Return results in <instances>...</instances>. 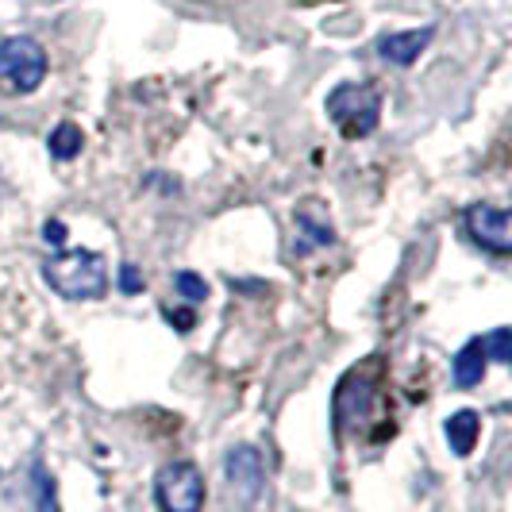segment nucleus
I'll return each instance as SVG.
<instances>
[{
  "label": "nucleus",
  "instance_id": "nucleus-1",
  "mask_svg": "<svg viewBox=\"0 0 512 512\" xmlns=\"http://www.w3.org/2000/svg\"><path fill=\"white\" fill-rule=\"evenodd\" d=\"M43 282L66 301H101L108 293V266L97 251H62L43 262Z\"/></svg>",
  "mask_w": 512,
  "mask_h": 512
},
{
  "label": "nucleus",
  "instance_id": "nucleus-13",
  "mask_svg": "<svg viewBox=\"0 0 512 512\" xmlns=\"http://www.w3.org/2000/svg\"><path fill=\"white\" fill-rule=\"evenodd\" d=\"M486 339V355L493 362H501V366H509L512 362V332L509 328H497V332L482 335Z\"/></svg>",
  "mask_w": 512,
  "mask_h": 512
},
{
  "label": "nucleus",
  "instance_id": "nucleus-17",
  "mask_svg": "<svg viewBox=\"0 0 512 512\" xmlns=\"http://www.w3.org/2000/svg\"><path fill=\"white\" fill-rule=\"evenodd\" d=\"M43 239L54 243V247H62V239H66V224H62V220H47V224H43Z\"/></svg>",
  "mask_w": 512,
  "mask_h": 512
},
{
  "label": "nucleus",
  "instance_id": "nucleus-15",
  "mask_svg": "<svg viewBox=\"0 0 512 512\" xmlns=\"http://www.w3.org/2000/svg\"><path fill=\"white\" fill-rule=\"evenodd\" d=\"M116 285H120L128 297H135V293H143V289H147V278H143V270H139L135 262H124V266H120V274H116Z\"/></svg>",
  "mask_w": 512,
  "mask_h": 512
},
{
  "label": "nucleus",
  "instance_id": "nucleus-6",
  "mask_svg": "<svg viewBox=\"0 0 512 512\" xmlns=\"http://www.w3.org/2000/svg\"><path fill=\"white\" fill-rule=\"evenodd\" d=\"M224 478H228L231 493L243 505H255L262 497V489H266V462L258 455V447H251V443L231 447L228 459H224Z\"/></svg>",
  "mask_w": 512,
  "mask_h": 512
},
{
  "label": "nucleus",
  "instance_id": "nucleus-16",
  "mask_svg": "<svg viewBox=\"0 0 512 512\" xmlns=\"http://www.w3.org/2000/svg\"><path fill=\"white\" fill-rule=\"evenodd\" d=\"M162 316H166V320H170V324H174L178 332H189V328L197 324V316H193L189 308H170V305H162Z\"/></svg>",
  "mask_w": 512,
  "mask_h": 512
},
{
  "label": "nucleus",
  "instance_id": "nucleus-8",
  "mask_svg": "<svg viewBox=\"0 0 512 512\" xmlns=\"http://www.w3.org/2000/svg\"><path fill=\"white\" fill-rule=\"evenodd\" d=\"M297 228H301V235H297V251L305 255V251H316V247H332L335 243V228L332 220H328V212H324V205L320 201H305V205H297Z\"/></svg>",
  "mask_w": 512,
  "mask_h": 512
},
{
  "label": "nucleus",
  "instance_id": "nucleus-4",
  "mask_svg": "<svg viewBox=\"0 0 512 512\" xmlns=\"http://www.w3.org/2000/svg\"><path fill=\"white\" fill-rule=\"evenodd\" d=\"M154 501L162 512L205 509V474L193 462H166L154 478Z\"/></svg>",
  "mask_w": 512,
  "mask_h": 512
},
{
  "label": "nucleus",
  "instance_id": "nucleus-14",
  "mask_svg": "<svg viewBox=\"0 0 512 512\" xmlns=\"http://www.w3.org/2000/svg\"><path fill=\"white\" fill-rule=\"evenodd\" d=\"M31 482H35V501H39V512H58L54 505V478L43 470V466H35L31 470Z\"/></svg>",
  "mask_w": 512,
  "mask_h": 512
},
{
  "label": "nucleus",
  "instance_id": "nucleus-12",
  "mask_svg": "<svg viewBox=\"0 0 512 512\" xmlns=\"http://www.w3.org/2000/svg\"><path fill=\"white\" fill-rule=\"evenodd\" d=\"M174 289H178L189 305H201L208 297V282L201 274H193V270H178V274H174Z\"/></svg>",
  "mask_w": 512,
  "mask_h": 512
},
{
  "label": "nucleus",
  "instance_id": "nucleus-7",
  "mask_svg": "<svg viewBox=\"0 0 512 512\" xmlns=\"http://www.w3.org/2000/svg\"><path fill=\"white\" fill-rule=\"evenodd\" d=\"M436 39V27H412V31H385L378 35V54L393 66H412L420 54L428 51V43Z\"/></svg>",
  "mask_w": 512,
  "mask_h": 512
},
{
  "label": "nucleus",
  "instance_id": "nucleus-2",
  "mask_svg": "<svg viewBox=\"0 0 512 512\" xmlns=\"http://www.w3.org/2000/svg\"><path fill=\"white\" fill-rule=\"evenodd\" d=\"M324 108L343 139H366L378 131V120H382V93L370 81H343L328 93Z\"/></svg>",
  "mask_w": 512,
  "mask_h": 512
},
{
  "label": "nucleus",
  "instance_id": "nucleus-10",
  "mask_svg": "<svg viewBox=\"0 0 512 512\" xmlns=\"http://www.w3.org/2000/svg\"><path fill=\"white\" fill-rule=\"evenodd\" d=\"M447 443H451V451L466 459L474 447H478V436H482V416L474 409H459L455 416H447Z\"/></svg>",
  "mask_w": 512,
  "mask_h": 512
},
{
  "label": "nucleus",
  "instance_id": "nucleus-3",
  "mask_svg": "<svg viewBox=\"0 0 512 512\" xmlns=\"http://www.w3.org/2000/svg\"><path fill=\"white\" fill-rule=\"evenodd\" d=\"M47 70H51V58L39 39H31V35L0 39V93L27 97L47 81Z\"/></svg>",
  "mask_w": 512,
  "mask_h": 512
},
{
  "label": "nucleus",
  "instance_id": "nucleus-9",
  "mask_svg": "<svg viewBox=\"0 0 512 512\" xmlns=\"http://www.w3.org/2000/svg\"><path fill=\"white\" fill-rule=\"evenodd\" d=\"M486 339L482 335H474L470 343H462L459 355L451 359V382L459 385V389H474V385H482L486 378Z\"/></svg>",
  "mask_w": 512,
  "mask_h": 512
},
{
  "label": "nucleus",
  "instance_id": "nucleus-5",
  "mask_svg": "<svg viewBox=\"0 0 512 512\" xmlns=\"http://www.w3.org/2000/svg\"><path fill=\"white\" fill-rule=\"evenodd\" d=\"M466 235L489 255H512V220L501 205H470L462 216Z\"/></svg>",
  "mask_w": 512,
  "mask_h": 512
},
{
  "label": "nucleus",
  "instance_id": "nucleus-11",
  "mask_svg": "<svg viewBox=\"0 0 512 512\" xmlns=\"http://www.w3.org/2000/svg\"><path fill=\"white\" fill-rule=\"evenodd\" d=\"M81 147H85V135H81V128H77L74 120H62V124L51 131V139H47V151H51L58 162H70V158H77V154H81Z\"/></svg>",
  "mask_w": 512,
  "mask_h": 512
}]
</instances>
